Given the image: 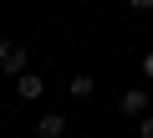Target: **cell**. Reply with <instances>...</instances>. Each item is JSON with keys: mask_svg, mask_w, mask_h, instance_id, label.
<instances>
[{"mask_svg": "<svg viewBox=\"0 0 153 138\" xmlns=\"http://www.w3.org/2000/svg\"><path fill=\"white\" fill-rule=\"evenodd\" d=\"M148 87H123V97H117V113L123 118H148Z\"/></svg>", "mask_w": 153, "mask_h": 138, "instance_id": "1", "label": "cell"}, {"mask_svg": "<svg viewBox=\"0 0 153 138\" xmlns=\"http://www.w3.org/2000/svg\"><path fill=\"white\" fill-rule=\"evenodd\" d=\"M26 61H31V51H26L21 41H10L5 56H0V72H5V77H26Z\"/></svg>", "mask_w": 153, "mask_h": 138, "instance_id": "2", "label": "cell"}, {"mask_svg": "<svg viewBox=\"0 0 153 138\" xmlns=\"http://www.w3.org/2000/svg\"><path fill=\"white\" fill-rule=\"evenodd\" d=\"M41 87H46V82H41L36 72H26V77H16V97H21V102H36V97H41Z\"/></svg>", "mask_w": 153, "mask_h": 138, "instance_id": "3", "label": "cell"}, {"mask_svg": "<svg viewBox=\"0 0 153 138\" xmlns=\"http://www.w3.org/2000/svg\"><path fill=\"white\" fill-rule=\"evenodd\" d=\"M66 92H71V102H87V97H92V92H97V82H92V77H87V72H76V77H71V82H66Z\"/></svg>", "mask_w": 153, "mask_h": 138, "instance_id": "4", "label": "cell"}, {"mask_svg": "<svg viewBox=\"0 0 153 138\" xmlns=\"http://www.w3.org/2000/svg\"><path fill=\"white\" fill-rule=\"evenodd\" d=\"M61 133H66V118H61V113H46V118L36 123V138H61Z\"/></svg>", "mask_w": 153, "mask_h": 138, "instance_id": "5", "label": "cell"}, {"mask_svg": "<svg viewBox=\"0 0 153 138\" xmlns=\"http://www.w3.org/2000/svg\"><path fill=\"white\" fill-rule=\"evenodd\" d=\"M138 138H153V113H148V118H138Z\"/></svg>", "mask_w": 153, "mask_h": 138, "instance_id": "6", "label": "cell"}, {"mask_svg": "<svg viewBox=\"0 0 153 138\" xmlns=\"http://www.w3.org/2000/svg\"><path fill=\"white\" fill-rule=\"evenodd\" d=\"M143 82H153V51H143Z\"/></svg>", "mask_w": 153, "mask_h": 138, "instance_id": "7", "label": "cell"}, {"mask_svg": "<svg viewBox=\"0 0 153 138\" xmlns=\"http://www.w3.org/2000/svg\"><path fill=\"white\" fill-rule=\"evenodd\" d=\"M128 5H133V10H153V0H128Z\"/></svg>", "mask_w": 153, "mask_h": 138, "instance_id": "8", "label": "cell"}]
</instances>
